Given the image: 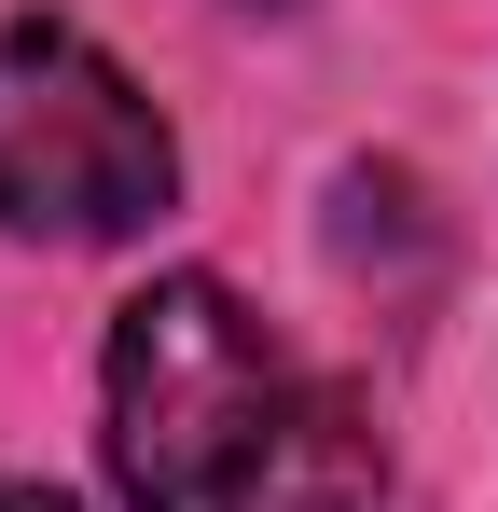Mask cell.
Here are the masks:
<instances>
[{
  "label": "cell",
  "mask_w": 498,
  "mask_h": 512,
  "mask_svg": "<svg viewBox=\"0 0 498 512\" xmlns=\"http://www.w3.org/2000/svg\"><path fill=\"white\" fill-rule=\"evenodd\" d=\"M111 457L139 512H374L360 402L222 277H153L111 333Z\"/></svg>",
  "instance_id": "6da1fadb"
},
{
  "label": "cell",
  "mask_w": 498,
  "mask_h": 512,
  "mask_svg": "<svg viewBox=\"0 0 498 512\" xmlns=\"http://www.w3.org/2000/svg\"><path fill=\"white\" fill-rule=\"evenodd\" d=\"M180 153L166 111L83 28H0V222L14 236H139Z\"/></svg>",
  "instance_id": "7a4b0ae2"
},
{
  "label": "cell",
  "mask_w": 498,
  "mask_h": 512,
  "mask_svg": "<svg viewBox=\"0 0 498 512\" xmlns=\"http://www.w3.org/2000/svg\"><path fill=\"white\" fill-rule=\"evenodd\" d=\"M0 512H70V499H42V485H0Z\"/></svg>",
  "instance_id": "3957f363"
}]
</instances>
